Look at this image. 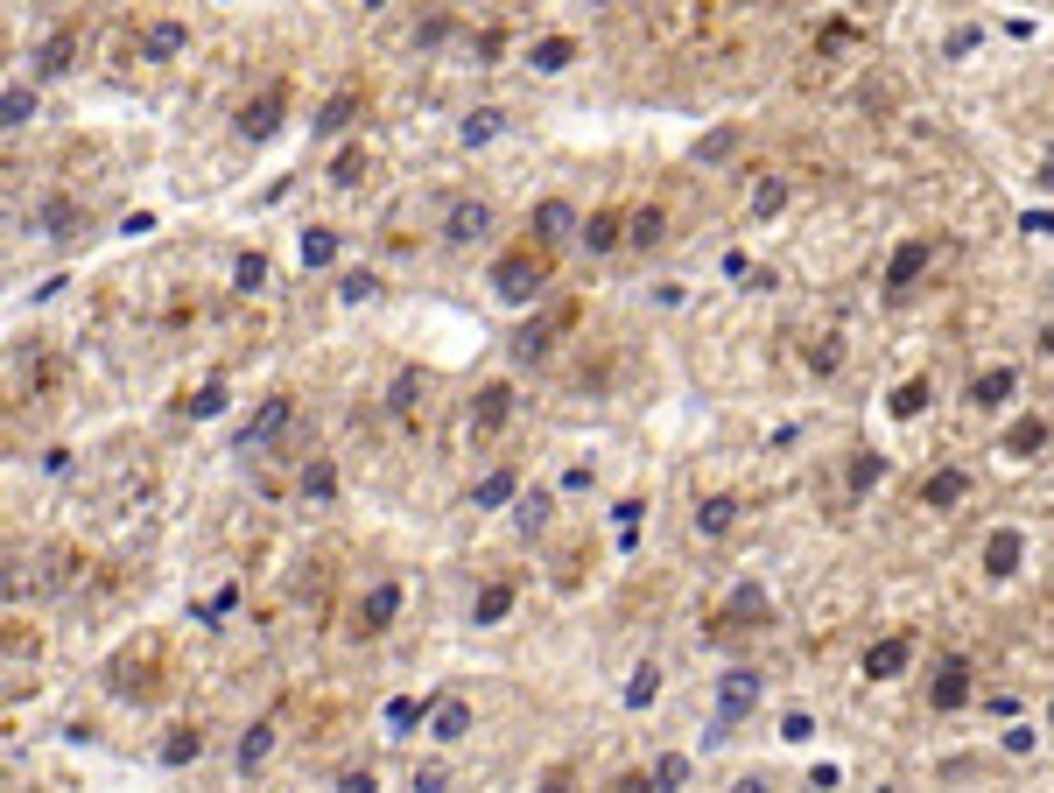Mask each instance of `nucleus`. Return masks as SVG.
I'll use <instances>...</instances> for the list:
<instances>
[{
	"instance_id": "obj_20",
	"label": "nucleus",
	"mask_w": 1054,
	"mask_h": 793,
	"mask_svg": "<svg viewBox=\"0 0 1054 793\" xmlns=\"http://www.w3.org/2000/svg\"><path fill=\"white\" fill-rule=\"evenodd\" d=\"M71 56H78V29H56L50 43L35 50V71H43V77H64V71H71Z\"/></svg>"
},
{
	"instance_id": "obj_15",
	"label": "nucleus",
	"mask_w": 1054,
	"mask_h": 793,
	"mask_svg": "<svg viewBox=\"0 0 1054 793\" xmlns=\"http://www.w3.org/2000/svg\"><path fill=\"white\" fill-rule=\"evenodd\" d=\"M465 730H471V703H465V695H444V703L429 709V738L436 744H457Z\"/></svg>"
},
{
	"instance_id": "obj_47",
	"label": "nucleus",
	"mask_w": 1054,
	"mask_h": 793,
	"mask_svg": "<svg viewBox=\"0 0 1054 793\" xmlns=\"http://www.w3.org/2000/svg\"><path fill=\"white\" fill-rule=\"evenodd\" d=\"M387 724H394V730H415V724H422V703H408V695L387 703Z\"/></svg>"
},
{
	"instance_id": "obj_38",
	"label": "nucleus",
	"mask_w": 1054,
	"mask_h": 793,
	"mask_svg": "<svg viewBox=\"0 0 1054 793\" xmlns=\"http://www.w3.org/2000/svg\"><path fill=\"white\" fill-rule=\"evenodd\" d=\"M233 288H239V296H254V288H267V260H260V254H239V267H233Z\"/></svg>"
},
{
	"instance_id": "obj_42",
	"label": "nucleus",
	"mask_w": 1054,
	"mask_h": 793,
	"mask_svg": "<svg viewBox=\"0 0 1054 793\" xmlns=\"http://www.w3.org/2000/svg\"><path fill=\"white\" fill-rule=\"evenodd\" d=\"M654 786H689V759H682V751H661V759H654Z\"/></svg>"
},
{
	"instance_id": "obj_56",
	"label": "nucleus",
	"mask_w": 1054,
	"mask_h": 793,
	"mask_svg": "<svg viewBox=\"0 0 1054 793\" xmlns=\"http://www.w3.org/2000/svg\"><path fill=\"white\" fill-rule=\"evenodd\" d=\"M598 8H611V0H598Z\"/></svg>"
},
{
	"instance_id": "obj_6",
	"label": "nucleus",
	"mask_w": 1054,
	"mask_h": 793,
	"mask_svg": "<svg viewBox=\"0 0 1054 793\" xmlns=\"http://www.w3.org/2000/svg\"><path fill=\"white\" fill-rule=\"evenodd\" d=\"M507 415H513V386H507V379L478 386V400H471V436H500Z\"/></svg>"
},
{
	"instance_id": "obj_36",
	"label": "nucleus",
	"mask_w": 1054,
	"mask_h": 793,
	"mask_svg": "<svg viewBox=\"0 0 1054 793\" xmlns=\"http://www.w3.org/2000/svg\"><path fill=\"white\" fill-rule=\"evenodd\" d=\"M843 478H851V492H872L879 478H886V457H872V450H865V457H851V471H843Z\"/></svg>"
},
{
	"instance_id": "obj_7",
	"label": "nucleus",
	"mask_w": 1054,
	"mask_h": 793,
	"mask_svg": "<svg viewBox=\"0 0 1054 793\" xmlns=\"http://www.w3.org/2000/svg\"><path fill=\"white\" fill-rule=\"evenodd\" d=\"M486 225H492V204L486 197H457L450 218H444V239L450 246H471V239H486Z\"/></svg>"
},
{
	"instance_id": "obj_43",
	"label": "nucleus",
	"mask_w": 1054,
	"mask_h": 793,
	"mask_svg": "<svg viewBox=\"0 0 1054 793\" xmlns=\"http://www.w3.org/2000/svg\"><path fill=\"white\" fill-rule=\"evenodd\" d=\"M549 527V492H534V499H521V534H542Z\"/></svg>"
},
{
	"instance_id": "obj_2",
	"label": "nucleus",
	"mask_w": 1054,
	"mask_h": 793,
	"mask_svg": "<svg viewBox=\"0 0 1054 793\" xmlns=\"http://www.w3.org/2000/svg\"><path fill=\"white\" fill-rule=\"evenodd\" d=\"M753 709H759V674L753 667H732L717 682V730H711V738H724V730H732L738 717H753Z\"/></svg>"
},
{
	"instance_id": "obj_4",
	"label": "nucleus",
	"mask_w": 1054,
	"mask_h": 793,
	"mask_svg": "<svg viewBox=\"0 0 1054 793\" xmlns=\"http://www.w3.org/2000/svg\"><path fill=\"white\" fill-rule=\"evenodd\" d=\"M281 120H289V99H281V92H260V99L239 106V133H246V141H275Z\"/></svg>"
},
{
	"instance_id": "obj_48",
	"label": "nucleus",
	"mask_w": 1054,
	"mask_h": 793,
	"mask_svg": "<svg viewBox=\"0 0 1054 793\" xmlns=\"http://www.w3.org/2000/svg\"><path fill=\"white\" fill-rule=\"evenodd\" d=\"M780 738H788V744H809V738H816V724L795 709V717H780Z\"/></svg>"
},
{
	"instance_id": "obj_22",
	"label": "nucleus",
	"mask_w": 1054,
	"mask_h": 793,
	"mask_svg": "<svg viewBox=\"0 0 1054 793\" xmlns=\"http://www.w3.org/2000/svg\"><path fill=\"white\" fill-rule=\"evenodd\" d=\"M1005 457H1033V450H1047V421L1041 415H1026V421H1012L1005 429V442H999Z\"/></svg>"
},
{
	"instance_id": "obj_29",
	"label": "nucleus",
	"mask_w": 1054,
	"mask_h": 793,
	"mask_svg": "<svg viewBox=\"0 0 1054 793\" xmlns=\"http://www.w3.org/2000/svg\"><path fill=\"white\" fill-rule=\"evenodd\" d=\"M198 751H204V730L183 724V730H169V738H162V765H190Z\"/></svg>"
},
{
	"instance_id": "obj_51",
	"label": "nucleus",
	"mask_w": 1054,
	"mask_h": 793,
	"mask_svg": "<svg viewBox=\"0 0 1054 793\" xmlns=\"http://www.w3.org/2000/svg\"><path fill=\"white\" fill-rule=\"evenodd\" d=\"M1005 751H1020V759H1026V751H1033V730H1026V724H1012V730H1005Z\"/></svg>"
},
{
	"instance_id": "obj_12",
	"label": "nucleus",
	"mask_w": 1054,
	"mask_h": 793,
	"mask_svg": "<svg viewBox=\"0 0 1054 793\" xmlns=\"http://www.w3.org/2000/svg\"><path fill=\"white\" fill-rule=\"evenodd\" d=\"M1020 555H1026V534L1020 527H999L984 540V576H999V583H1005V576L1020 569Z\"/></svg>"
},
{
	"instance_id": "obj_5",
	"label": "nucleus",
	"mask_w": 1054,
	"mask_h": 793,
	"mask_svg": "<svg viewBox=\"0 0 1054 793\" xmlns=\"http://www.w3.org/2000/svg\"><path fill=\"white\" fill-rule=\"evenodd\" d=\"M394 618H401V583H373L366 597H359V618H352V625L366 632V640H380Z\"/></svg>"
},
{
	"instance_id": "obj_31",
	"label": "nucleus",
	"mask_w": 1054,
	"mask_h": 793,
	"mask_svg": "<svg viewBox=\"0 0 1054 793\" xmlns=\"http://www.w3.org/2000/svg\"><path fill=\"white\" fill-rule=\"evenodd\" d=\"M35 120V92H22V85H8V99H0V127L8 133H22Z\"/></svg>"
},
{
	"instance_id": "obj_13",
	"label": "nucleus",
	"mask_w": 1054,
	"mask_h": 793,
	"mask_svg": "<svg viewBox=\"0 0 1054 793\" xmlns=\"http://www.w3.org/2000/svg\"><path fill=\"white\" fill-rule=\"evenodd\" d=\"M1012 394H1020V373H1012V365H991V373L970 379V408H1005Z\"/></svg>"
},
{
	"instance_id": "obj_41",
	"label": "nucleus",
	"mask_w": 1054,
	"mask_h": 793,
	"mask_svg": "<svg viewBox=\"0 0 1054 793\" xmlns=\"http://www.w3.org/2000/svg\"><path fill=\"white\" fill-rule=\"evenodd\" d=\"M373 288L380 281L366 275V267H352V275H338V302H373Z\"/></svg>"
},
{
	"instance_id": "obj_55",
	"label": "nucleus",
	"mask_w": 1054,
	"mask_h": 793,
	"mask_svg": "<svg viewBox=\"0 0 1054 793\" xmlns=\"http://www.w3.org/2000/svg\"><path fill=\"white\" fill-rule=\"evenodd\" d=\"M1047 724H1054V703H1047Z\"/></svg>"
},
{
	"instance_id": "obj_27",
	"label": "nucleus",
	"mask_w": 1054,
	"mask_h": 793,
	"mask_svg": "<svg viewBox=\"0 0 1054 793\" xmlns=\"http://www.w3.org/2000/svg\"><path fill=\"white\" fill-rule=\"evenodd\" d=\"M528 64H534V71H569V64H577V43H569V35H542Z\"/></svg>"
},
{
	"instance_id": "obj_49",
	"label": "nucleus",
	"mask_w": 1054,
	"mask_h": 793,
	"mask_svg": "<svg viewBox=\"0 0 1054 793\" xmlns=\"http://www.w3.org/2000/svg\"><path fill=\"white\" fill-rule=\"evenodd\" d=\"M809 365H816V373H837V365H843V344H837V337H830V344H816Z\"/></svg>"
},
{
	"instance_id": "obj_18",
	"label": "nucleus",
	"mask_w": 1054,
	"mask_h": 793,
	"mask_svg": "<svg viewBox=\"0 0 1054 793\" xmlns=\"http://www.w3.org/2000/svg\"><path fill=\"white\" fill-rule=\"evenodd\" d=\"M513 492H521V471H513V463H500V471H486V478L471 485V506H478V513H492V506H507Z\"/></svg>"
},
{
	"instance_id": "obj_23",
	"label": "nucleus",
	"mask_w": 1054,
	"mask_h": 793,
	"mask_svg": "<svg viewBox=\"0 0 1054 793\" xmlns=\"http://www.w3.org/2000/svg\"><path fill=\"white\" fill-rule=\"evenodd\" d=\"M724 625H766V597H759V583H738V590H732V604H724Z\"/></svg>"
},
{
	"instance_id": "obj_37",
	"label": "nucleus",
	"mask_w": 1054,
	"mask_h": 793,
	"mask_svg": "<svg viewBox=\"0 0 1054 793\" xmlns=\"http://www.w3.org/2000/svg\"><path fill=\"white\" fill-rule=\"evenodd\" d=\"M219 408H225V386H219V379H211V386H198V394L183 400V415H190V421H204V415H219Z\"/></svg>"
},
{
	"instance_id": "obj_50",
	"label": "nucleus",
	"mask_w": 1054,
	"mask_h": 793,
	"mask_svg": "<svg viewBox=\"0 0 1054 793\" xmlns=\"http://www.w3.org/2000/svg\"><path fill=\"white\" fill-rule=\"evenodd\" d=\"M500 43H507L500 29H486V35H478V64H500Z\"/></svg>"
},
{
	"instance_id": "obj_28",
	"label": "nucleus",
	"mask_w": 1054,
	"mask_h": 793,
	"mask_svg": "<svg viewBox=\"0 0 1054 793\" xmlns=\"http://www.w3.org/2000/svg\"><path fill=\"white\" fill-rule=\"evenodd\" d=\"M928 400H935V386H928V379H907V386H893V400H886V408H893V421H914V415L928 408Z\"/></svg>"
},
{
	"instance_id": "obj_10",
	"label": "nucleus",
	"mask_w": 1054,
	"mask_h": 793,
	"mask_svg": "<svg viewBox=\"0 0 1054 793\" xmlns=\"http://www.w3.org/2000/svg\"><path fill=\"white\" fill-rule=\"evenodd\" d=\"M928 703H935V709H963V703H970V661H963V653L935 667V682H928Z\"/></svg>"
},
{
	"instance_id": "obj_19",
	"label": "nucleus",
	"mask_w": 1054,
	"mask_h": 793,
	"mask_svg": "<svg viewBox=\"0 0 1054 793\" xmlns=\"http://www.w3.org/2000/svg\"><path fill=\"white\" fill-rule=\"evenodd\" d=\"M626 246H640V254H654V246H668V211H632L626 218Z\"/></svg>"
},
{
	"instance_id": "obj_26",
	"label": "nucleus",
	"mask_w": 1054,
	"mask_h": 793,
	"mask_svg": "<svg viewBox=\"0 0 1054 793\" xmlns=\"http://www.w3.org/2000/svg\"><path fill=\"white\" fill-rule=\"evenodd\" d=\"M352 112H359V92H331V99L317 106V133H344V127H352Z\"/></svg>"
},
{
	"instance_id": "obj_54",
	"label": "nucleus",
	"mask_w": 1054,
	"mask_h": 793,
	"mask_svg": "<svg viewBox=\"0 0 1054 793\" xmlns=\"http://www.w3.org/2000/svg\"><path fill=\"white\" fill-rule=\"evenodd\" d=\"M366 8H387V0H366Z\"/></svg>"
},
{
	"instance_id": "obj_46",
	"label": "nucleus",
	"mask_w": 1054,
	"mask_h": 793,
	"mask_svg": "<svg viewBox=\"0 0 1054 793\" xmlns=\"http://www.w3.org/2000/svg\"><path fill=\"white\" fill-rule=\"evenodd\" d=\"M415 386H422L415 373H401V379H394V394H387V408H394V415H408V408H415Z\"/></svg>"
},
{
	"instance_id": "obj_8",
	"label": "nucleus",
	"mask_w": 1054,
	"mask_h": 793,
	"mask_svg": "<svg viewBox=\"0 0 1054 793\" xmlns=\"http://www.w3.org/2000/svg\"><path fill=\"white\" fill-rule=\"evenodd\" d=\"M922 267H928V239H899L893 260H886V296H907V288L922 281Z\"/></svg>"
},
{
	"instance_id": "obj_24",
	"label": "nucleus",
	"mask_w": 1054,
	"mask_h": 793,
	"mask_svg": "<svg viewBox=\"0 0 1054 793\" xmlns=\"http://www.w3.org/2000/svg\"><path fill=\"white\" fill-rule=\"evenodd\" d=\"M732 519H738V499H732V492H711V499L696 506V534H724Z\"/></svg>"
},
{
	"instance_id": "obj_30",
	"label": "nucleus",
	"mask_w": 1054,
	"mask_h": 793,
	"mask_svg": "<svg viewBox=\"0 0 1054 793\" xmlns=\"http://www.w3.org/2000/svg\"><path fill=\"white\" fill-rule=\"evenodd\" d=\"M267 751H275V724H254V730L239 738L233 759H239V772H254V765H267Z\"/></svg>"
},
{
	"instance_id": "obj_25",
	"label": "nucleus",
	"mask_w": 1054,
	"mask_h": 793,
	"mask_svg": "<svg viewBox=\"0 0 1054 793\" xmlns=\"http://www.w3.org/2000/svg\"><path fill=\"white\" fill-rule=\"evenodd\" d=\"M507 611H513V583H486V590L471 597V618H478V625H500Z\"/></svg>"
},
{
	"instance_id": "obj_16",
	"label": "nucleus",
	"mask_w": 1054,
	"mask_h": 793,
	"mask_svg": "<svg viewBox=\"0 0 1054 793\" xmlns=\"http://www.w3.org/2000/svg\"><path fill=\"white\" fill-rule=\"evenodd\" d=\"M963 499H970V471H935L922 485V506L928 513H949V506H963Z\"/></svg>"
},
{
	"instance_id": "obj_9",
	"label": "nucleus",
	"mask_w": 1054,
	"mask_h": 793,
	"mask_svg": "<svg viewBox=\"0 0 1054 793\" xmlns=\"http://www.w3.org/2000/svg\"><path fill=\"white\" fill-rule=\"evenodd\" d=\"M528 225H534V239H542V246H563L569 232H584V218H577V211H569L563 197H542V204H534V218H528Z\"/></svg>"
},
{
	"instance_id": "obj_35",
	"label": "nucleus",
	"mask_w": 1054,
	"mask_h": 793,
	"mask_svg": "<svg viewBox=\"0 0 1054 793\" xmlns=\"http://www.w3.org/2000/svg\"><path fill=\"white\" fill-rule=\"evenodd\" d=\"M366 169H373V162H366V148H338V162H331V183H344V190H352L359 176H366Z\"/></svg>"
},
{
	"instance_id": "obj_14",
	"label": "nucleus",
	"mask_w": 1054,
	"mask_h": 793,
	"mask_svg": "<svg viewBox=\"0 0 1054 793\" xmlns=\"http://www.w3.org/2000/svg\"><path fill=\"white\" fill-rule=\"evenodd\" d=\"M907 661H914V640H907V632H893V640L865 646V674H872V682H893V674L907 667Z\"/></svg>"
},
{
	"instance_id": "obj_44",
	"label": "nucleus",
	"mask_w": 1054,
	"mask_h": 793,
	"mask_svg": "<svg viewBox=\"0 0 1054 793\" xmlns=\"http://www.w3.org/2000/svg\"><path fill=\"white\" fill-rule=\"evenodd\" d=\"M492 133H500V112H471V120H465V141H471V148L492 141Z\"/></svg>"
},
{
	"instance_id": "obj_3",
	"label": "nucleus",
	"mask_w": 1054,
	"mask_h": 793,
	"mask_svg": "<svg viewBox=\"0 0 1054 793\" xmlns=\"http://www.w3.org/2000/svg\"><path fill=\"white\" fill-rule=\"evenodd\" d=\"M296 421V394H267L260 408H254V421H246V436H239V450H267L281 429Z\"/></svg>"
},
{
	"instance_id": "obj_40",
	"label": "nucleus",
	"mask_w": 1054,
	"mask_h": 793,
	"mask_svg": "<svg viewBox=\"0 0 1054 793\" xmlns=\"http://www.w3.org/2000/svg\"><path fill=\"white\" fill-rule=\"evenodd\" d=\"M780 204H788V183H780V176H766V183L753 190V218H774Z\"/></svg>"
},
{
	"instance_id": "obj_45",
	"label": "nucleus",
	"mask_w": 1054,
	"mask_h": 793,
	"mask_svg": "<svg viewBox=\"0 0 1054 793\" xmlns=\"http://www.w3.org/2000/svg\"><path fill=\"white\" fill-rule=\"evenodd\" d=\"M513 352H521V358H542V352H549V331H542V323H528V331L513 337Z\"/></svg>"
},
{
	"instance_id": "obj_11",
	"label": "nucleus",
	"mask_w": 1054,
	"mask_h": 793,
	"mask_svg": "<svg viewBox=\"0 0 1054 793\" xmlns=\"http://www.w3.org/2000/svg\"><path fill=\"white\" fill-rule=\"evenodd\" d=\"M78 225H85L78 197H43V204H35V232H43V239H71Z\"/></svg>"
},
{
	"instance_id": "obj_17",
	"label": "nucleus",
	"mask_w": 1054,
	"mask_h": 793,
	"mask_svg": "<svg viewBox=\"0 0 1054 793\" xmlns=\"http://www.w3.org/2000/svg\"><path fill=\"white\" fill-rule=\"evenodd\" d=\"M183 43H190L183 22H148V29H141V56H148V64H169V56H183Z\"/></svg>"
},
{
	"instance_id": "obj_1",
	"label": "nucleus",
	"mask_w": 1054,
	"mask_h": 793,
	"mask_svg": "<svg viewBox=\"0 0 1054 793\" xmlns=\"http://www.w3.org/2000/svg\"><path fill=\"white\" fill-rule=\"evenodd\" d=\"M542 288H549V260L534 254V246H521V254H500V260H492V296H500V302L521 309V302L542 296Z\"/></svg>"
},
{
	"instance_id": "obj_32",
	"label": "nucleus",
	"mask_w": 1054,
	"mask_h": 793,
	"mask_svg": "<svg viewBox=\"0 0 1054 793\" xmlns=\"http://www.w3.org/2000/svg\"><path fill=\"white\" fill-rule=\"evenodd\" d=\"M338 260V232H302V267H331Z\"/></svg>"
},
{
	"instance_id": "obj_39",
	"label": "nucleus",
	"mask_w": 1054,
	"mask_h": 793,
	"mask_svg": "<svg viewBox=\"0 0 1054 793\" xmlns=\"http://www.w3.org/2000/svg\"><path fill=\"white\" fill-rule=\"evenodd\" d=\"M732 148H738V127H717V133H703V141H696V162H724Z\"/></svg>"
},
{
	"instance_id": "obj_33",
	"label": "nucleus",
	"mask_w": 1054,
	"mask_h": 793,
	"mask_svg": "<svg viewBox=\"0 0 1054 793\" xmlns=\"http://www.w3.org/2000/svg\"><path fill=\"white\" fill-rule=\"evenodd\" d=\"M331 492H338V471H331V463H323V457L302 463V499H317V506H323Z\"/></svg>"
},
{
	"instance_id": "obj_21",
	"label": "nucleus",
	"mask_w": 1054,
	"mask_h": 793,
	"mask_svg": "<svg viewBox=\"0 0 1054 793\" xmlns=\"http://www.w3.org/2000/svg\"><path fill=\"white\" fill-rule=\"evenodd\" d=\"M619 239H626V218H619V211H590V218H584V246H590V254H611Z\"/></svg>"
},
{
	"instance_id": "obj_53",
	"label": "nucleus",
	"mask_w": 1054,
	"mask_h": 793,
	"mask_svg": "<svg viewBox=\"0 0 1054 793\" xmlns=\"http://www.w3.org/2000/svg\"><path fill=\"white\" fill-rule=\"evenodd\" d=\"M1041 352H1054V323H1041Z\"/></svg>"
},
{
	"instance_id": "obj_34",
	"label": "nucleus",
	"mask_w": 1054,
	"mask_h": 793,
	"mask_svg": "<svg viewBox=\"0 0 1054 793\" xmlns=\"http://www.w3.org/2000/svg\"><path fill=\"white\" fill-rule=\"evenodd\" d=\"M661 695V667H632V682H626V709H647Z\"/></svg>"
},
{
	"instance_id": "obj_52",
	"label": "nucleus",
	"mask_w": 1054,
	"mask_h": 793,
	"mask_svg": "<svg viewBox=\"0 0 1054 793\" xmlns=\"http://www.w3.org/2000/svg\"><path fill=\"white\" fill-rule=\"evenodd\" d=\"M1020 225H1026V232H1054V211H1026Z\"/></svg>"
}]
</instances>
